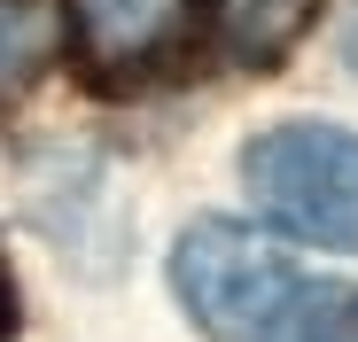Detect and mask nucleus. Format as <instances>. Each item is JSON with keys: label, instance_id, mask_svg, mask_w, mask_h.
I'll return each instance as SVG.
<instances>
[{"label": "nucleus", "instance_id": "nucleus-4", "mask_svg": "<svg viewBox=\"0 0 358 342\" xmlns=\"http://www.w3.org/2000/svg\"><path fill=\"white\" fill-rule=\"evenodd\" d=\"M210 8H218L226 54H234V63H250V70H265V63H280V54L312 31L320 0H210Z\"/></svg>", "mask_w": 358, "mask_h": 342}, {"label": "nucleus", "instance_id": "nucleus-8", "mask_svg": "<svg viewBox=\"0 0 358 342\" xmlns=\"http://www.w3.org/2000/svg\"><path fill=\"white\" fill-rule=\"evenodd\" d=\"M343 54H350V70H358V16H350V39H343Z\"/></svg>", "mask_w": 358, "mask_h": 342}, {"label": "nucleus", "instance_id": "nucleus-5", "mask_svg": "<svg viewBox=\"0 0 358 342\" xmlns=\"http://www.w3.org/2000/svg\"><path fill=\"white\" fill-rule=\"evenodd\" d=\"M55 54V16L47 0H0V101H16Z\"/></svg>", "mask_w": 358, "mask_h": 342}, {"label": "nucleus", "instance_id": "nucleus-2", "mask_svg": "<svg viewBox=\"0 0 358 342\" xmlns=\"http://www.w3.org/2000/svg\"><path fill=\"white\" fill-rule=\"evenodd\" d=\"M171 288H179V311H187L203 334L250 342V334H265L296 304L304 272L288 265L280 241L250 234V225H226V218H203L171 249Z\"/></svg>", "mask_w": 358, "mask_h": 342}, {"label": "nucleus", "instance_id": "nucleus-1", "mask_svg": "<svg viewBox=\"0 0 358 342\" xmlns=\"http://www.w3.org/2000/svg\"><path fill=\"white\" fill-rule=\"evenodd\" d=\"M250 202L296 241L358 249V133L343 125H273L242 156Z\"/></svg>", "mask_w": 358, "mask_h": 342}, {"label": "nucleus", "instance_id": "nucleus-3", "mask_svg": "<svg viewBox=\"0 0 358 342\" xmlns=\"http://www.w3.org/2000/svg\"><path fill=\"white\" fill-rule=\"evenodd\" d=\"M78 63L94 86H148L195 39V0H71Z\"/></svg>", "mask_w": 358, "mask_h": 342}, {"label": "nucleus", "instance_id": "nucleus-6", "mask_svg": "<svg viewBox=\"0 0 358 342\" xmlns=\"http://www.w3.org/2000/svg\"><path fill=\"white\" fill-rule=\"evenodd\" d=\"M265 342H358V288H296Z\"/></svg>", "mask_w": 358, "mask_h": 342}, {"label": "nucleus", "instance_id": "nucleus-7", "mask_svg": "<svg viewBox=\"0 0 358 342\" xmlns=\"http://www.w3.org/2000/svg\"><path fill=\"white\" fill-rule=\"evenodd\" d=\"M8 327H16V280H8V257H0V342H8Z\"/></svg>", "mask_w": 358, "mask_h": 342}]
</instances>
